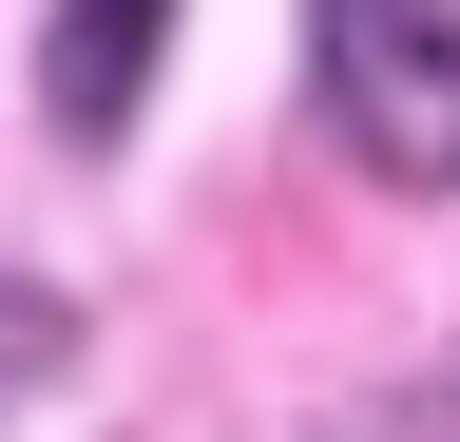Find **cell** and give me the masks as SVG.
I'll use <instances>...</instances> for the list:
<instances>
[{
  "label": "cell",
  "instance_id": "obj_1",
  "mask_svg": "<svg viewBox=\"0 0 460 442\" xmlns=\"http://www.w3.org/2000/svg\"><path fill=\"white\" fill-rule=\"evenodd\" d=\"M326 116L384 193H460V0H326Z\"/></svg>",
  "mask_w": 460,
  "mask_h": 442
},
{
  "label": "cell",
  "instance_id": "obj_2",
  "mask_svg": "<svg viewBox=\"0 0 460 442\" xmlns=\"http://www.w3.org/2000/svg\"><path fill=\"white\" fill-rule=\"evenodd\" d=\"M154 39H172V0H58V39H39V77H58V135H135V77H154Z\"/></svg>",
  "mask_w": 460,
  "mask_h": 442
}]
</instances>
